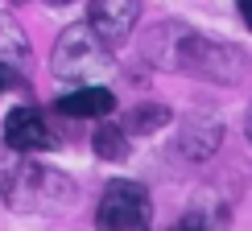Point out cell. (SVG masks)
Here are the masks:
<instances>
[{"instance_id": "1", "label": "cell", "mask_w": 252, "mask_h": 231, "mask_svg": "<svg viewBox=\"0 0 252 231\" xmlns=\"http://www.w3.org/2000/svg\"><path fill=\"white\" fill-rule=\"evenodd\" d=\"M174 70H190V75H203V79H219V83H240L248 75V62L236 46H223V41H211V37H198L186 29V37L178 41V58H174Z\"/></svg>"}, {"instance_id": "2", "label": "cell", "mask_w": 252, "mask_h": 231, "mask_svg": "<svg viewBox=\"0 0 252 231\" xmlns=\"http://www.w3.org/2000/svg\"><path fill=\"white\" fill-rule=\"evenodd\" d=\"M54 70L70 83H87L91 75L108 70V46L95 37L87 21L62 29V37L54 41Z\"/></svg>"}, {"instance_id": "3", "label": "cell", "mask_w": 252, "mask_h": 231, "mask_svg": "<svg viewBox=\"0 0 252 231\" xmlns=\"http://www.w3.org/2000/svg\"><path fill=\"white\" fill-rule=\"evenodd\" d=\"M153 202L145 186L136 182H108L95 206V227L99 231H149Z\"/></svg>"}, {"instance_id": "4", "label": "cell", "mask_w": 252, "mask_h": 231, "mask_svg": "<svg viewBox=\"0 0 252 231\" xmlns=\"http://www.w3.org/2000/svg\"><path fill=\"white\" fill-rule=\"evenodd\" d=\"M136 17H141V0H91L87 4V25L95 29V37L108 50L128 41V33L136 29Z\"/></svg>"}, {"instance_id": "5", "label": "cell", "mask_w": 252, "mask_h": 231, "mask_svg": "<svg viewBox=\"0 0 252 231\" xmlns=\"http://www.w3.org/2000/svg\"><path fill=\"white\" fill-rule=\"evenodd\" d=\"M50 141L54 136H50L41 112H33V108H17L4 120V144L17 153H41V149H50Z\"/></svg>"}, {"instance_id": "6", "label": "cell", "mask_w": 252, "mask_h": 231, "mask_svg": "<svg viewBox=\"0 0 252 231\" xmlns=\"http://www.w3.org/2000/svg\"><path fill=\"white\" fill-rule=\"evenodd\" d=\"M112 108H116V95L108 87H95V83H87V87H79V91H70V95L58 99V112L75 116V120H99Z\"/></svg>"}, {"instance_id": "7", "label": "cell", "mask_w": 252, "mask_h": 231, "mask_svg": "<svg viewBox=\"0 0 252 231\" xmlns=\"http://www.w3.org/2000/svg\"><path fill=\"white\" fill-rule=\"evenodd\" d=\"M219 141H223V128H215V124H190V128L182 132V149H186V157H194V161L211 157L219 149Z\"/></svg>"}, {"instance_id": "8", "label": "cell", "mask_w": 252, "mask_h": 231, "mask_svg": "<svg viewBox=\"0 0 252 231\" xmlns=\"http://www.w3.org/2000/svg\"><path fill=\"white\" fill-rule=\"evenodd\" d=\"M161 124H170V108H161V103H141V108H132L124 116L120 128L124 132H157Z\"/></svg>"}, {"instance_id": "9", "label": "cell", "mask_w": 252, "mask_h": 231, "mask_svg": "<svg viewBox=\"0 0 252 231\" xmlns=\"http://www.w3.org/2000/svg\"><path fill=\"white\" fill-rule=\"evenodd\" d=\"M95 153L103 161H124L128 157V136H124L120 124H99L95 128Z\"/></svg>"}, {"instance_id": "10", "label": "cell", "mask_w": 252, "mask_h": 231, "mask_svg": "<svg viewBox=\"0 0 252 231\" xmlns=\"http://www.w3.org/2000/svg\"><path fill=\"white\" fill-rule=\"evenodd\" d=\"M174 231H211V223H207L203 215H182L174 223Z\"/></svg>"}, {"instance_id": "11", "label": "cell", "mask_w": 252, "mask_h": 231, "mask_svg": "<svg viewBox=\"0 0 252 231\" xmlns=\"http://www.w3.org/2000/svg\"><path fill=\"white\" fill-rule=\"evenodd\" d=\"M236 8H240V21L252 29V0H236Z\"/></svg>"}, {"instance_id": "12", "label": "cell", "mask_w": 252, "mask_h": 231, "mask_svg": "<svg viewBox=\"0 0 252 231\" xmlns=\"http://www.w3.org/2000/svg\"><path fill=\"white\" fill-rule=\"evenodd\" d=\"M4 87H13V70L0 62V95H4Z\"/></svg>"}, {"instance_id": "13", "label": "cell", "mask_w": 252, "mask_h": 231, "mask_svg": "<svg viewBox=\"0 0 252 231\" xmlns=\"http://www.w3.org/2000/svg\"><path fill=\"white\" fill-rule=\"evenodd\" d=\"M46 4H70V0H46Z\"/></svg>"}, {"instance_id": "14", "label": "cell", "mask_w": 252, "mask_h": 231, "mask_svg": "<svg viewBox=\"0 0 252 231\" xmlns=\"http://www.w3.org/2000/svg\"><path fill=\"white\" fill-rule=\"evenodd\" d=\"M248 136H252V112H248Z\"/></svg>"}]
</instances>
